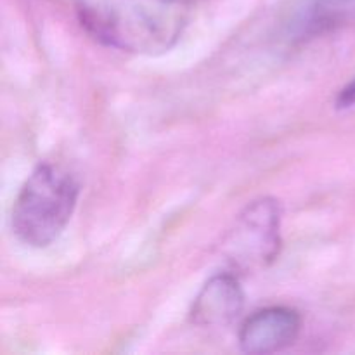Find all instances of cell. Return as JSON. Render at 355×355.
Here are the masks:
<instances>
[{"label": "cell", "instance_id": "obj_3", "mask_svg": "<svg viewBox=\"0 0 355 355\" xmlns=\"http://www.w3.org/2000/svg\"><path fill=\"white\" fill-rule=\"evenodd\" d=\"M283 208L274 198L252 201L236 217L220 245L222 260L238 276L267 269L283 248Z\"/></svg>", "mask_w": 355, "mask_h": 355}, {"label": "cell", "instance_id": "obj_1", "mask_svg": "<svg viewBox=\"0 0 355 355\" xmlns=\"http://www.w3.org/2000/svg\"><path fill=\"white\" fill-rule=\"evenodd\" d=\"M78 21L96 40L121 52L158 55L184 33L189 3L177 0H76Z\"/></svg>", "mask_w": 355, "mask_h": 355}, {"label": "cell", "instance_id": "obj_7", "mask_svg": "<svg viewBox=\"0 0 355 355\" xmlns=\"http://www.w3.org/2000/svg\"><path fill=\"white\" fill-rule=\"evenodd\" d=\"M177 2H186V3H191L193 0H177Z\"/></svg>", "mask_w": 355, "mask_h": 355}, {"label": "cell", "instance_id": "obj_2", "mask_svg": "<svg viewBox=\"0 0 355 355\" xmlns=\"http://www.w3.org/2000/svg\"><path fill=\"white\" fill-rule=\"evenodd\" d=\"M80 198V182L68 168L38 163L21 186L12 210L10 229L17 241L30 248H47L71 220Z\"/></svg>", "mask_w": 355, "mask_h": 355}, {"label": "cell", "instance_id": "obj_5", "mask_svg": "<svg viewBox=\"0 0 355 355\" xmlns=\"http://www.w3.org/2000/svg\"><path fill=\"white\" fill-rule=\"evenodd\" d=\"M245 309V291L238 274L231 270L214 274L191 305V322L201 328H220L231 324Z\"/></svg>", "mask_w": 355, "mask_h": 355}, {"label": "cell", "instance_id": "obj_4", "mask_svg": "<svg viewBox=\"0 0 355 355\" xmlns=\"http://www.w3.org/2000/svg\"><path fill=\"white\" fill-rule=\"evenodd\" d=\"M302 315L286 305H270L245 319L238 333L239 349L252 355L276 354L297 342Z\"/></svg>", "mask_w": 355, "mask_h": 355}, {"label": "cell", "instance_id": "obj_6", "mask_svg": "<svg viewBox=\"0 0 355 355\" xmlns=\"http://www.w3.org/2000/svg\"><path fill=\"white\" fill-rule=\"evenodd\" d=\"M352 6H355V0H318V10L321 16H329Z\"/></svg>", "mask_w": 355, "mask_h": 355}]
</instances>
